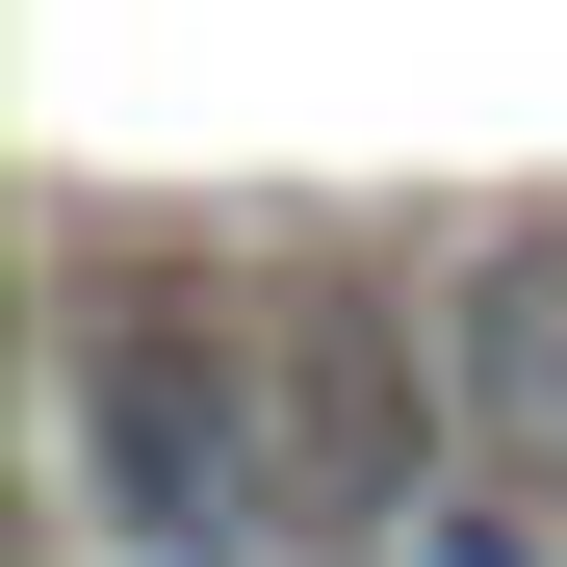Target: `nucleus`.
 Instances as JSON below:
<instances>
[{
    "label": "nucleus",
    "instance_id": "obj_1",
    "mask_svg": "<svg viewBox=\"0 0 567 567\" xmlns=\"http://www.w3.org/2000/svg\"><path fill=\"white\" fill-rule=\"evenodd\" d=\"M52 439H78V516L155 542V567H233V542H310V464H284V336L207 310V284H78L52 310Z\"/></svg>",
    "mask_w": 567,
    "mask_h": 567
},
{
    "label": "nucleus",
    "instance_id": "obj_2",
    "mask_svg": "<svg viewBox=\"0 0 567 567\" xmlns=\"http://www.w3.org/2000/svg\"><path fill=\"white\" fill-rule=\"evenodd\" d=\"M258 336H284V464H310V542H439V491H464L439 284H388V258H284Z\"/></svg>",
    "mask_w": 567,
    "mask_h": 567
}]
</instances>
